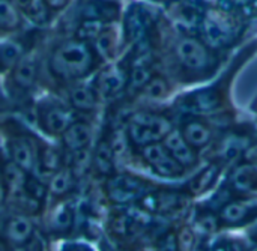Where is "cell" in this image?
I'll return each instance as SVG.
<instances>
[{
	"label": "cell",
	"instance_id": "obj_7",
	"mask_svg": "<svg viewBox=\"0 0 257 251\" xmlns=\"http://www.w3.org/2000/svg\"><path fill=\"white\" fill-rule=\"evenodd\" d=\"M164 146L182 167H190L196 163V154L193 151V146L179 131H170L166 136Z\"/></svg>",
	"mask_w": 257,
	"mask_h": 251
},
{
	"label": "cell",
	"instance_id": "obj_12",
	"mask_svg": "<svg viewBox=\"0 0 257 251\" xmlns=\"http://www.w3.org/2000/svg\"><path fill=\"white\" fill-rule=\"evenodd\" d=\"M3 181L5 185L14 193V194H24L26 191V185H27V172L23 170L20 166H17L15 163L9 161L3 166Z\"/></svg>",
	"mask_w": 257,
	"mask_h": 251
},
{
	"label": "cell",
	"instance_id": "obj_44",
	"mask_svg": "<svg viewBox=\"0 0 257 251\" xmlns=\"http://www.w3.org/2000/svg\"><path fill=\"white\" fill-rule=\"evenodd\" d=\"M251 251H257V247H256V248H254V250H251Z\"/></svg>",
	"mask_w": 257,
	"mask_h": 251
},
{
	"label": "cell",
	"instance_id": "obj_30",
	"mask_svg": "<svg viewBox=\"0 0 257 251\" xmlns=\"http://www.w3.org/2000/svg\"><path fill=\"white\" fill-rule=\"evenodd\" d=\"M149 71L145 68V66H137L134 68V71L131 72V77H130V84L131 87L134 89H139V87H143L149 83Z\"/></svg>",
	"mask_w": 257,
	"mask_h": 251
},
{
	"label": "cell",
	"instance_id": "obj_20",
	"mask_svg": "<svg viewBox=\"0 0 257 251\" xmlns=\"http://www.w3.org/2000/svg\"><path fill=\"white\" fill-rule=\"evenodd\" d=\"M113 155H114V152L108 143H99V146L96 148V152H95V158H93L95 167L98 169L99 173L108 175L113 172V169H114Z\"/></svg>",
	"mask_w": 257,
	"mask_h": 251
},
{
	"label": "cell",
	"instance_id": "obj_1",
	"mask_svg": "<svg viewBox=\"0 0 257 251\" xmlns=\"http://www.w3.org/2000/svg\"><path fill=\"white\" fill-rule=\"evenodd\" d=\"M50 65L59 77H81L92 66V53L83 41H66L54 50Z\"/></svg>",
	"mask_w": 257,
	"mask_h": 251
},
{
	"label": "cell",
	"instance_id": "obj_21",
	"mask_svg": "<svg viewBox=\"0 0 257 251\" xmlns=\"http://www.w3.org/2000/svg\"><path fill=\"white\" fill-rule=\"evenodd\" d=\"M72 221H74L72 208H69L68 205H60L53 212L50 224H51V229L56 232H68L72 227Z\"/></svg>",
	"mask_w": 257,
	"mask_h": 251
},
{
	"label": "cell",
	"instance_id": "obj_38",
	"mask_svg": "<svg viewBox=\"0 0 257 251\" xmlns=\"http://www.w3.org/2000/svg\"><path fill=\"white\" fill-rule=\"evenodd\" d=\"M229 251H242L238 242H229Z\"/></svg>",
	"mask_w": 257,
	"mask_h": 251
},
{
	"label": "cell",
	"instance_id": "obj_5",
	"mask_svg": "<svg viewBox=\"0 0 257 251\" xmlns=\"http://www.w3.org/2000/svg\"><path fill=\"white\" fill-rule=\"evenodd\" d=\"M176 54L179 60L190 69H203L209 60L206 48L193 38H182L176 47Z\"/></svg>",
	"mask_w": 257,
	"mask_h": 251
},
{
	"label": "cell",
	"instance_id": "obj_36",
	"mask_svg": "<svg viewBox=\"0 0 257 251\" xmlns=\"http://www.w3.org/2000/svg\"><path fill=\"white\" fill-rule=\"evenodd\" d=\"M248 232H250V235H251V238H253V239H257V218L253 221V223H251V226H250V230H248Z\"/></svg>",
	"mask_w": 257,
	"mask_h": 251
},
{
	"label": "cell",
	"instance_id": "obj_45",
	"mask_svg": "<svg viewBox=\"0 0 257 251\" xmlns=\"http://www.w3.org/2000/svg\"><path fill=\"white\" fill-rule=\"evenodd\" d=\"M197 251H200V250H197Z\"/></svg>",
	"mask_w": 257,
	"mask_h": 251
},
{
	"label": "cell",
	"instance_id": "obj_29",
	"mask_svg": "<svg viewBox=\"0 0 257 251\" xmlns=\"http://www.w3.org/2000/svg\"><path fill=\"white\" fill-rule=\"evenodd\" d=\"M215 178V167H208L206 170H203L191 184V190L193 193L199 194L202 191H205L208 188V185H211L212 179Z\"/></svg>",
	"mask_w": 257,
	"mask_h": 251
},
{
	"label": "cell",
	"instance_id": "obj_23",
	"mask_svg": "<svg viewBox=\"0 0 257 251\" xmlns=\"http://www.w3.org/2000/svg\"><path fill=\"white\" fill-rule=\"evenodd\" d=\"M71 101H72V105L80 110H92L96 104L95 93L89 87H84V86H78L72 89Z\"/></svg>",
	"mask_w": 257,
	"mask_h": 251
},
{
	"label": "cell",
	"instance_id": "obj_6",
	"mask_svg": "<svg viewBox=\"0 0 257 251\" xmlns=\"http://www.w3.org/2000/svg\"><path fill=\"white\" fill-rule=\"evenodd\" d=\"M3 233L8 242L17 247L27 245L32 241L33 236V224L29 220V217L23 214L11 215L3 227Z\"/></svg>",
	"mask_w": 257,
	"mask_h": 251
},
{
	"label": "cell",
	"instance_id": "obj_33",
	"mask_svg": "<svg viewBox=\"0 0 257 251\" xmlns=\"http://www.w3.org/2000/svg\"><path fill=\"white\" fill-rule=\"evenodd\" d=\"M199 226L206 230V232H214L217 229V220L212 217V215H205L200 221H199Z\"/></svg>",
	"mask_w": 257,
	"mask_h": 251
},
{
	"label": "cell",
	"instance_id": "obj_32",
	"mask_svg": "<svg viewBox=\"0 0 257 251\" xmlns=\"http://www.w3.org/2000/svg\"><path fill=\"white\" fill-rule=\"evenodd\" d=\"M179 245H181V248L185 251H188L191 248V245H193V233L188 230V229H184L182 232H181V236H179Z\"/></svg>",
	"mask_w": 257,
	"mask_h": 251
},
{
	"label": "cell",
	"instance_id": "obj_19",
	"mask_svg": "<svg viewBox=\"0 0 257 251\" xmlns=\"http://www.w3.org/2000/svg\"><path fill=\"white\" fill-rule=\"evenodd\" d=\"M48 191L53 196H65L72 185V173L68 169L57 170L50 179H48Z\"/></svg>",
	"mask_w": 257,
	"mask_h": 251
},
{
	"label": "cell",
	"instance_id": "obj_9",
	"mask_svg": "<svg viewBox=\"0 0 257 251\" xmlns=\"http://www.w3.org/2000/svg\"><path fill=\"white\" fill-rule=\"evenodd\" d=\"M92 139V130L84 122H74L71 123L66 131L63 133V143L71 151H80L84 149Z\"/></svg>",
	"mask_w": 257,
	"mask_h": 251
},
{
	"label": "cell",
	"instance_id": "obj_11",
	"mask_svg": "<svg viewBox=\"0 0 257 251\" xmlns=\"http://www.w3.org/2000/svg\"><path fill=\"white\" fill-rule=\"evenodd\" d=\"M42 122H44V128L50 134H63L66 128L72 123L71 114L60 107H51L45 110L42 116Z\"/></svg>",
	"mask_w": 257,
	"mask_h": 251
},
{
	"label": "cell",
	"instance_id": "obj_22",
	"mask_svg": "<svg viewBox=\"0 0 257 251\" xmlns=\"http://www.w3.org/2000/svg\"><path fill=\"white\" fill-rule=\"evenodd\" d=\"M220 105V95L214 89H205L193 96V107L197 111H212Z\"/></svg>",
	"mask_w": 257,
	"mask_h": 251
},
{
	"label": "cell",
	"instance_id": "obj_42",
	"mask_svg": "<svg viewBox=\"0 0 257 251\" xmlns=\"http://www.w3.org/2000/svg\"><path fill=\"white\" fill-rule=\"evenodd\" d=\"M140 251H151V250H148V248H143V250H140Z\"/></svg>",
	"mask_w": 257,
	"mask_h": 251
},
{
	"label": "cell",
	"instance_id": "obj_39",
	"mask_svg": "<svg viewBox=\"0 0 257 251\" xmlns=\"http://www.w3.org/2000/svg\"><path fill=\"white\" fill-rule=\"evenodd\" d=\"M0 251H6V248H5V245H3L2 242H0Z\"/></svg>",
	"mask_w": 257,
	"mask_h": 251
},
{
	"label": "cell",
	"instance_id": "obj_14",
	"mask_svg": "<svg viewBox=\"0 0 257 251\" xmlns=\"http://www.w3.org/2000/svg\"><path fill=\"white\" fill-rule=\"evenodd\" d=\"M36 77V62L32 56L26 54L21 56L17 62H15V68H14V80L20 87H30L35 81Z\"/></svg>",
	"mask_w": 257,
	"mask_h": 251
},
{
	"label": "cell",
	"instance_id": "obj_4",
	"mask_svg": "<svg viewBox=\"0 0 257 251\" xmlns=\"http://www.w3.org/2000/svg\"><path fill=\"white\" fill-rule=\"evenodd\" d=\"M145 191V185L140 179H136L133 176H114L107 184V193L108 197L114 203H130L140 197Z\"/></svg>",
	"mask_w": 257,
	"mask_h": 251
},
{
	"label": "cell",
	"instance_id": "obj_34",
	"mask_svg": "<svg viewBox=\"0 0 257 251\" xmlns=\"http://www.w3.org/2000/svg\"><path fill=\"white\" fill-rule=\"evenodd\" d=\"M60 251H90L87 247L84 245H80V244H71V245H66L63 247Z\"/></svg>",
	"mask_w": 257,
	"mask_h": 251
},
{
	"label": "cell",
	"instance_id": "obj_25",
	"mask_svg": "<svg viewBox=\"0 0 257 251\" xmlns=\"http://www.w3.org/2000/svg\"><path fill=\"white\" fill-rule=\"evenodd\" d=\"M146 18L140 11H133L128 14L126 18V33L130 36V39H139L142 38V35L146 30Z\"/></svg>",
	"mask_w": 257,
	"mask_h": 251
},
{
	"label": "cell",
	"instance_id": "obj_8",
	"mask_svg": "<svg viewBox=\"0 0 257 251\" xmlns=\"http://www.w3.org/2000/svg\"><path fill=\"white\" fill-rule=\"evenodd\" d=\"M203 35L211 47H223L230 39V26L224 18L208 17L203 21Z\"/></svg>",
	"mask_w": 257,
	"mask_h": 251
},
{
	"label": "cell",
	"instance_id": "obj_40",
	"mask_svg": "<svg viewBox=\"0 0 257 251\" xmlns=\"http://www.w3.org/2000/svg\"><path fill=\"white\" fill-rule=\"evenodd\" d=\"M239 2H242V3H245V2H251V0H239Z\"/></svg>",
	"mask_w": 257,
	"mask_h": 251
},
{
	"label": "cell",
	"instance_id": "obj_37",
	"mask_svg": "<svg viewBox=\"0 0 257 251\" xmlns=\"http://www.w3.org/2000/svg\"><path fill=\"white\" fill-rule=\"evenodd\" d=\"M5 197H6V188H5L3 182L0 181V206H2L3 202H5Z\"/></svg>",
	"mask_w": 257,
	"mask_h": 251
},
{
	"label": "cell",
	"instance_id": "obj_3",
	"mask_svg": "<svg viewBox=\"0 0 257 251\" xmlns=\"http://www.w3.org/2000/svg\"><path fill=\"white\" fill-rule=\"evenodd\" d=\"M143 157L146 163L151 164L161 176H178L184 170V167L172 157L167 148L158 142L146 145L143 148Z\"/></svg>",
	"mask_w": 257,
	"mask_h": 251
},
{
	"label": "cell",
	"instance_id": "obj_41",
	"mask_svg": "<svg viewBox=\"0 0 257 251\" xmlns=\"http://www.w3.org/2000/svg\"><path fill=\"white\" fill-rule=\"evenodd\" d=\"M102 2H107L108 3V2H114V0H102Z\"/></svg>",
	"mask_w": 257,
	"mask_h": 251
},
{
	"label": "cell",
	"instance_id": "obj_35",
	"mask_svg": "<svg viewBox=\"0 0 257 251\" xmlns=\"http://www.w3.org/2000/svg\"><path fill=\"white\" fill-rule=\"evenodd\" d=\"M44 2H45V5L50 6V8H62L68 0H44Z\"/></svg>",
	"mask_w": 257,
	"mask_h": 251
},
{
	"label": "cell",
	"instance_id": "obj_13",
	"mask_svg": "<svg viewBox=\"0 0 257 251\" xmlns=\"http://www.w3.org/2000/svg\"><path fill=\"white\" fill-rule=\"evenodd\" d=\"M232 187L239 193H256L257 167L250 164L238 167L232 175Z\"/></svg>",
	"mask_w": 257,
	"mask_h": 251
},
{
	"label": "cell",
	"instance_id": "obj_17",
	"mask_svg": "<svg viewBox=\"0 0 257 251\" xmlns=\"http://www.w3.org/2000/svg\"><path fill=\"white\" fill-rule=\"evenodd\" d=\"M123 84H125V77L122 71H119L117 68H111L102 72L99 77V90L105 96H111L117 93L123 87Z\"/></svg>",
	"mask_w": 257,
	"mask_h": 251
},
{
	"label": "cell",
	"instance_id": "obj_46",
	"mask_svg": "<svg viewBox=\"0 0 257 251\" xmlns=\"http://www.w3.org/2000/svg\"><path fill=\"white\" fill-rule=\"evenodd\" d=\"M27 248H29V247H27Z\"/></svg>",
	"mask_w": 257,
	"mask_h": 251
},
{
	"label": "cell",
	"instance_id": "obj_16",
	"mask_svg": "<svg viewBox=\"0 0 257 251\" xmlns=\"http://www.w3.org/2000/svg\"><path fill=\"white\" fill-rule=\"evenodd\" d=\"M184 137L193 148H202L205 146L211 139V130L197 120L188 122L184 128Z\"/></svg>",
	"mask_w": 257,
	"mask_h": 251
},
{
	"label": "cell",
	"instance_id": "obj_24",
	"mask_svg": "<svg viewBox=\"0 0 257 251\" xmlns=\"http://www.w3.org/2000/svg\"><path fill=\"white\" fill-rule=\"evenodd\" d=\"M20 9L33 21L42 23L47 18V5L44 0H17Z\"/></svg>",
	"mask_w": 257,
	"mask_h": 251
},
{
	"label": "cell",
	"instance_id": "obj_18",
	"mask_svg": "<svg viewBox=\"0 0 257 251\" xmlns=\"http://www.w3.org/2000/svg\"><path fill=\"white\" fill-rule=\"evenodd\" d=\"M21 24V15L11 0H0V29L15 30Z\"/></svg>",
	"mask_w": 257,
	"mask_h": 251
},
{
	"label": "cell",
	"instance_id": "obj_27",
	"mask_svg": "<svg viewBox=\"0 0 257 251\" xmlns=\"http://www.w3.org/2000/svg\"><path fill=\"white\" fill-rule=\"evenodd\" d=\"M102 32V23L99 20H93V18H87L84 23L80 24L78 30H77V36L78 39H87V38H98V35Z\"/></svg>",
	"mask_w": 257,
	"mask_h": 251
},
{
	"label": "cell",
	"instance_id": "obj_43",
	"mask_svg": "<svg viewBox=\"0 0 257 251\" xmlns=\"http://www.w3.org/2000/svg\"><path fill=\"white\" fill-rule=\"evenodd\" d=\"M206 2H215V0H206Z\"/></svg>",
	"mask_w": 257,
	"mask_h": 251
},
{
	"label": "cell",
	"instance_id": "obj_28",
	"mask_svg": "<svg viewBox=\"0 0 257 251\" xmlns=\"http://www.w3.org/2000/svg\"><path fill=\"white\" fill-rule=\"evenodd\" d=\"M96 50L102 57H110L114 50V35L111 32H101L96 38Z\"/></svg>",
	"mask_w": 257,
	"mask_h": 251
},
{
	"label": "cell",
	"instance_id": "obj_2",
	"mask_svg": "<svg viewBox=\"0 0 257 251\" xmlns=\"http://www.w3.org/2000/svg\"><path fill=\"white\" fill-rule=\"evenodd\" d=\"M172 131L170 122L154 113H137L130 122V137L136 145L146 146L158 142Z\"/></svg>",
	"mask_w": 257,
	"mask_h": 251
},
{
	"label": "cell",
	"instance_id": "obj_26",
	"mask_svg": "<svg viewBox=\"0 0 257 251\" xmlns=\"http://www.w3.org/2000/svg\"><path fill=\"white\" fill-rule=\"evenodd\" d=\"M248 212V208L242 203H236V202H232V203H227L223 211H221V218L226 221V223H230V224H235V223H239Z\"/></svg>",
	"mask_w": 257,
	"mask_h": 251
},
{
	"label": "cell",
	"instance_id": "obj_31",
	"mask_svg": "<svg viewBox=\"0 0 257 251\" xmlns=\"http://www.w3.org/2000/svg\"><path fill=\"white\" fill-rule=\"evenodd\" d=\"M167 92V84L163 78H154L146 84V93L149 98H163Z\"/></svg>",
	"mask_w": 257,
	"mask_h": 251
},
{
	"label": "cell",
	"instance_id": "obj_10",
	"mask_svg": "<svg viewBox=\"0 0 257 251\" xmlns=\"http://www.w3.org/2000/svg\"><path fill=\"white\" fill-rule=\"evenodd\" d=\"M9 152H11V158L12 163H15L17 166H20L23 170H26L27 173L35 170L36 166V158L32 145L27 140L18 139L11 142L9 145Z\"/></svg>",
	"mask_w": 257,
	"mask_h": 251
},
{
	"label": "cell",
	"instance_id": "obj_15",
	"mask_svg": "<svg viewBox=\"0 0 257 251\" xmlns=\"http://www.w3.org/2000/svg\"><path fill=\"white\" fill-rule=\"evenodd\" d=\"M35 169H38L41 176H47L48 179L57 172L60 170V154L53 149V148H45L41 151L39 157L36 158V166Z\"/></svg>",
	"mask_w": 257,
	"mask_h": 251
}]
</instances>
